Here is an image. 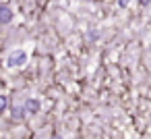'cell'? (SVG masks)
<instances>
[{"label":"cell","mask_w":151,"mask_h":139,"mask_svg":"<svg viewBox=\"0 0 151 139\" xmlns=\"http://www.w3.org/2000/svg\"><path fill=\"white\" fill-rule=\"evenodd\" d=\"M6 106H9V98H6V96H2V102H0V112H4V110H6Z\"/></svg>","instance_id":"5b68a950"},{"label":"cell","mask_w":151,"mask_h":139,"mask_svg":"<svg viewBox=\"0 0 151 139\" xmlns=\"http://www.w3.org/2000/svg\"><path fill=\"white\" fill-rule=\"evenodd\" d=\"M118 4H120V7H126V4H128V0H118Z\"/></svg>","instance_id":"52a82bcc"},{"label":"cell","mask_w":151,"mask_h":139,"mask_svg":"<svg viewBox=\"0 0 151 139\" xmlns=\"http://www.w3.org/2000/svg\"><path fill=\"white\" fill-rule=\"evenodd\" d=\"M2 15H0V23L2 25H6V23H11V19H13V13H11V9L9 7H2V11H0Z\"/></svg>","instance_id":"3957f363"},{"label":"cell","mask_w":151,"mask_h":139,"mask_svg":"<svg viewBox=\"0 0 151 139\" xmlns=\"http://www.w3.org/2000/svg\"><path fill=\"white\" fill-rule=\"evenodd\" d=\"M25 108H27L29 114H35V112H40L42 104H40V100H35V98H29V100L25 102Z\"/></svg>","instance_id":"7a4b0ae2"},{"label":"cell","mask_w":151,"mask_h":139,"mask_svg":"<svg viewBox=\"0 0 151 139\" xmlns=\"http://www.w3.org/2000/svg\"><path fill=\"white\" fill-rule=\"evenodd\" d=\"M27 60H29V54H27L25 50H13V52L9 54V58H6V67H11V69L23 67Z\"/></svg>","instance_id":"6da1fadb"},{"label":"cell","mask_w":151,"mask_h":139,"mask_svg":"<svg viewBox=\"0 0 151 139\" xmlns=\"http://www.w3.org/2000/svg\"><path fill=\"white\" fill-rule=\"evenodd\" d=\"M149 2H151V0H139V4H141V7H147Z\"/></svg>","instance_id":"8992f818"},{"label":"cell","mask_w":151,"mask_h":139,"mask_svg":"<svg viewBox=\"0 0 151 139\" xmlns=\"http://www.w3.org/2000/svg\"><path fill=\"white\" fill-rule=\"evenodd\" d=\"M25 112H27V108H25V106H15V108H13V116H15V118H19V120L25 116Z\"/></svg>","instance_id":"277c9868"}]
</instances>
